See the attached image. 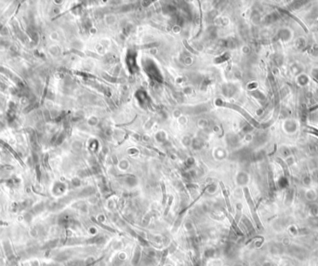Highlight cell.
Returning <instances> with one entry per match:
<instances>
[{
  "mask_svg": "<svg viewBox=\"0 0 318 266\" xmlns=\"http://www.w3.org/2000/svg\"><path fill=\"white\" fill-rule=\"evenodd\" d=\"M166 266H171V265H169V264H168V265H166Z\"/></svg>",
  "mask_w": 318,
  "mask_h": 266,
  "instance_id": "cell-2",
  "label": "cell"
},
{
  "mask_svg": "<svg viewBox=\"0 0 318 266\" xmlns=\"http://www.w3.org/2000/svg\"><path fill=\"white\" fill-rule=\"evenodd\" d=\"M127 258V255H126V253H124V252H121L119 254V259L120 260H125V259Z\"/></svg>",
  "mask_w": 318,
  "mask_h": 266,
  "instance_id": "cell-1",
  "label": "cell"
}]
</instances>
